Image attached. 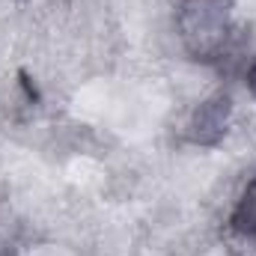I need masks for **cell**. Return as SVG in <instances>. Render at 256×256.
Here are the masks:
<instances>
[{
    "label": "cell",
    "instance_id": "1",
    "mask_svg": "<svg viewBox=\"0 0 256 256\" xmlns=\"http://www.w3.org/2000/svg\"><path fill=\"white\" fill-rule=\"evenodd\" d=\"M232 15L226 0H185L179 12V33L196 60H214L230 39Z\"/></svg>",
    "mask_w": 256,
    "mask_h": 256
},
{
    "label": "cell",
    "instance_id": "2",
    "mask_svg": "<svg viewBox=\"0 0 256 256\" xmlns=\"http://www.w3.org/2000/svg\"><path fill=\"white\" fill-rule=\"evenodd\" d=\"M232 226H236V232L256 238V182H250L244 196L238 200L236 214H232Z\"/></svg>",
    "mask_w": 256,
    "mask_h": 256
},
{
    "label": "cell",
    "instance_id": "3",
    "mask_svg": "<svg viewBox=\"0 0 256 256\" xmlns=\"http://www.w3.org/2000/svg\"><path fill=\"white\" fill-rule=\"evenodd\" d=\"M250 80H254V96H256V68H254V78Z\"/></svg>",
    "mask_w": 256,
    "mask_h": 256
},
{
    "label": "cell",
    "instance_id": "4",
    "mask_svg": "<svg viewBox=\"0 0 256 256\" xmlns=\"http://www.w3.org/2000/svg\"><path fill=\"white\" fill-rule=\"evenodd\" d=\"M0 256H12V254H0Z\"/></svg>",
    "mask_w": 256,
    "mask_h": 256
}]
</instances>
